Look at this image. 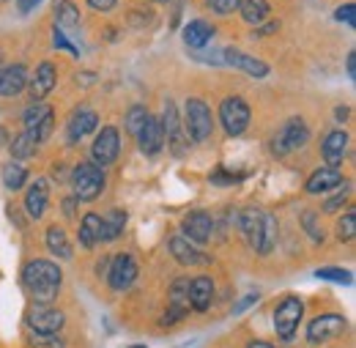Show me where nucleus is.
Listing matches in <instances>:
<instances>
[{"mask_svg":"<svg viewBox=\"0 0 356 348\" xmlns=\"http://www.w3.org/2000/svg\"><path fill=\"white\" fill-rule=\"evenodd\" d=\"M60 280H63L60 266L52 261H44V258H36V261H31L22 269V283H25V288L31 291V296H33L36 302H44V305H49V302L58 296Z\"/></svg>","mask_w":356,"mask_h":348,"instance_id":"nucleus-1","label":"nucleus"},{"mask_svg":"<svg viewBox=\"0 0 356 348\" xmlns=\"http://www.w3.org/2000/svg\"><path fill=\"white\" fill-rule=\"evenodd\" d=\"M238 228L244 233V239L250 242V247L261 255H266L274 250L277 244V219L271 217L268 212L261 209H244L241 219H238Z\"/></svg>","mask_w":356,"mask_h":348,"instance_id":"nucleus-2","label":"nucleus"},{"mask_svg":"<svg viewBox=\"0 0 356 348\" xmlns=\"http://www.w3.org/2000/svg\"><path fill=\"white\" fill-rule=\"evenodd\" d=\"M72 187H74V200H96L104 189V171L93 162H83L74 168V175H72Z\"/></svg>","mask_w":356,"mask_h":348,"instance_id":"nucleus-3","label":"nucleus"},{"mask_svg":"<svg viewBox=\"0 0 356 348\" xmlns=\"http://www.w3.org/2000/svg\"><path fill=\"white\" fill-rule=\"evenodd\" d=\"M184 110H186L184 113L186 116V140H192V143L209 140L214 132V118H211L209 104L203 99H189Z\"/></svg>","mask_w":356,"mask_h":348,"instance_id":"nucleus-4","label":"nucleus"},{"mask_svg":"<svg viewBox=\"0 0 356 348\" xmlns=\"http://www.w3.org/2000/svg\"><path fill=\"white\" fill-rule=\"evenodd\" d=\"M307 140H310V127L302 118H291L282 129L277 132L271 148H274L277 157H288V154L299 151L302 145H307Z\"/></svg>","mask_w":356,"mask_h":348,"instance_id":"nucleus-5","label":"nucleus"},{"mask_svg":"<svg viewBox=\"0 0 356 348\" xmlns=\"http://www.w3.org/2000/svg\"><path fill=\"white\" fill-rule=\"evenodd\" d=\"M63 324H66V315L58 307L39 302L28 310V329L33 335H58L63 329Z\"/></svg>","mask_w":356,"mask_h":348,"instance_id":"nucleus-6","label":"nucleus"},{"mask_svg":"<svg viewBox=\"0 0 356 348\" xmlns=\"http://www.w3.org/2000/svg\"><path fill=\"white\" fill-rule=\"evenodd\" d=\"M302 315H305L302 299L299 296H285L280 302V307H277V313H274V329H277V335L282 340H291L296 335V329H299Z\"/></svg>","mask_w":356,"mask_h":348,"instance_id":"nucleus-7","label":"nucleus"},{"mask_svg":"<svg viewBox=\"0 0 356 348\" xmlns=\"http://www.w3.org/2000/svg\"><path fill=\"white\" fill-rule=\"evenodd\" d=\"M220 118H222V127L230 137H238L244 134L250 127V104L238 96H230L220 104Z\"/></svg>","mask_w":356,"mask_h":348,"instance_id":"nucleus-8","label":"nucleus"},{"mask_svg":"<svg viewBox=\"0 0 356 348\" xmlns=\"http://www.w3.org/2000/svg\"><path fill=\"white\" fill-rule=\"evenodd\" d=\"M121 154V134L115 127H104V129L96 134L93 145H90V157H93V165L99 168H107L118 159Z\"/></svg>","mask_w":356,"mask_h":348,"instance_id":"nucleus-9","label":"nucleus"},{"mask_svg":"<svg viewBox=\"0 0 356 348\" xmlns=\"http://www.w3.org/2000/svg\"><path fill=\"white\" fill-rule=\"evenodd\" d=\"M346 332V318L343 315H318L307 326V340L312 346H321V343H329L334 338H340Z\"/></svg>","mask_w":356,"mask_h":348,"instance_id":"nucleus-10","label":"nucleus"},{"mask_svg":"<svg viewBox=\"0 0 356 348\" xmlns=\"http://www.w3.org/2000/svg\"><path fill=\"white\" fill-rule=\"evenodd\" d=\"M181 230H184V239L192 242V244H206L211 239V230H214V219L206 212H192L186 214L181 222Z\"/></svg>","mask_w":356,"mask_h":348,"instance_id":"nucleus-11","label":"nucleus"},{"mask_svg":"<svg viewBox=\"0 0 356 348\" xmlns=\"http://www.w3.org/2000/svg\"><path fill=\"white\" fill-rule=\"evenodd\" d=\"M134 280H137V261H134L129 253L115 255L113 263H110V285L115 291H124V288L132 285Z\"/></svg>","mask_w":356,"mask_h":348,"instance_id":"nucleus-12","label":"nucleus"},{"mask_svg":"<svg viewBox=\"0 0 356 348\" xmlns=\"http://www.w3.org/2000/svg\"><path fill=\"white\" fill-rule=\"evenodd\" d=\"M162 132H165V140L170 143V148H173V154L181 157L184 154V148H186V134L181 132V124H178V110L173 102H168L165 104V116H162Z\"/></svg>","mask_w":356,"mask_h":348,"instance_id":"nucleus-13","label":"nucleus"},{"mask_svg":"<svg viewBox=\"0 0 356 348\" xmlns=\"http://www.w3.org/2000/svg\"><path fill=\"white\" fill-rule=\"evenodd\" d=\"M222 58L227 66H236V69H241V72L250 74V77H266L268 74V66L264 61H258V58H252V55H247V52H241V49L227 47L222 52Z\"/></svg>","mask_w":356,"mask_h":348,"instance_id":"nucleus-14","label":"nucleus"},{"mask_svg":"<svg viewBox=\"0 0 356 348\" xmlns=\"http://www.w3.org/2000/svg\"><path fill=\"white\" fill-rule=\"evenodd\" d=\"M170 253H173V258L178 263H184V266H206V263H211V258L203 253V250H197L192 242H186L184 236H170Z\"/></svg>","mask_w":356,"mask_h":348,"instance_id":"nucleus-15","label":"nucleus"},{"mask_svg":"<svg viewBox=\"0 0 356 348\" xmlns=\"http://www.w3.org/2000/svg\"><path fill=\"white\" fill-rule=\"evenodd\" d=\"M96 124H99V116L90 110V107H80V110H74L72 113V118H69V124H66V132H69V143H80L86 134L96 129Z\"/></svg>","mask_w":356,"mask_h":348,"instance_id":"nucleus-16","label":"nucleus"},{"mask_svg":"<svg viewBox=\"0 0 356 348\" xmlns=\"http://www.w3.org/2000/svg\"><path fill=\"white\" fill-rule=\"evenodd\" d=\"M137 143H140V151H143L145 157L159 154V151H162V145H165V132H162V124H159L156 118H151V116H148L145 127L137 132Z\"/></svg>","mask_w":356,"mask_h":348,"instance_id":"nucleus-17","label":"nucleus"},{"mask_svg":"<svg viewBox=\"0 0 356 348\" xmlns=\"http://www.w3.org/2000/svg\"><path fill=\"white\" fill-rule=\"evenodd\" d=\"M346 148H348V132L334 129L326 134L323 140V159L329 168H337L346 159Z\"/></svg>","mask_w":356,"mask_h":348,"instance_id":"nucleus-18","label":"nucleus"},{"mask_svg":"<svg viewBox=\"0 0 356 348\" xmlns=\"http://www.w3.org/2000/svg\"><path fill=\"white\" fill-rule=\"evenodd\" d=\"M55 28L60 33H77L80 31V11L72 0H55Z\"/></svg>","mask_w":356,"mask_h":348,"instance_id":"nucleus-19","label":"nucleus"},{"mask_svg":"<svg viewBox=\"0 0 356 348\" xmlns=\"http://www.w3.org/2000/svg\"><path fill=\"white\" fill-rule=\"evenodd\" d=\"M25 83H28V74H25V66L22 63L3 66L0 69V96H17V93H22Z\"/></svg>","mask_w":356,"mask_h":348,"instance_id":"nucleus-20","label":"nucleus"},{"mask_svg":"<svg viewBox=\"0 0 356 348\" xmlns=\"http://www.w3.org/2000/svg\"><path fill=\"white\" fill-rule=\"evenodd\" d=\"M47 203H49V187H47L44 178H36L25 195V209L33 219H39L47 212Z\"/></svg>","mask_w":356,"mask_h":348,"instance_id":"nucleus-21","label":"nucleus"},{"mask_svg":"<svg viewBox=\"0 0 356 348\" xmlns=\"http://www.w3.org/2000/svg\"><path fill=\"white\" fill-rule=\"evenodd\" d=\"M340 184H343V173L337 168H321V171H315L307 178V192L321 195V192H329V189H334Z\"/></svg>","mask_w":356,"mask_h":348,"instance_id":"nucleus-22","label":"nucleus"},{"mask_svg":"<svg viewBox=\"0 0 356 348\" xmlns=\"http://www.w3.org/2000/svg\"><path fill=\"white\" fill-rule=\"evenodd\" d=\"M211 296H214V283H211V277H197V280L189 283V294H186V299L192 302L195 310H200V313L209 310Z\"/></svg>","mask_w":356,"mask_h":348,"instance_id":"nucleus-23","label":"nucleus"},{"mask_svg":"<svg viewBox=\"0 0 356 348\" xmlns=\"http://www.w3.org/2000/svg\"><path fill=\"white\" fill-rule=\"evenodd\" d=\"M211 36H214V25L206 22V19H192L184 28V42H186V47H195V49L206 47V44L211 42Z\"/></svg>","mask_w":356,"mask_h":348,"instance_id":"nucleus-24","label":"nucleus"},{"mask_svg":"<svg viewBox=\"0 0 356 348\" xmlns=\"http://www.w3.org/2000/svg\"><path fill=\"white\" fill-rule=\"evenodd\" d=\"M55 80H58V74H55V66L44 61V63L36 69V74H33V83H31V93H33V99L39 102V99L49 96V93H52V88H55Z\"/></svg>","mask_w":356,"mask_h":348,"instance_id":"nucleus-25","label":"nucleus"},{"mask_svg":"<svg viewBox=\"0 0 356 348\" xmlns=\"http://www.w3.org/2000/svg\"><path fill=\"white\" fill-rule=\"evenodd\" d=\"M47 247H49V253L58 255V258H72L69 236H66V230L58 228V225H49V228H47Z\"/></svg>","mask_w":356,"mask_h":348,"instance_id":"nucleus-26","label":"nucleus"},{"mask_svg":"<svg viewBox=\"0 0 356 348\" xmlns=\"http://www.w3.org/2000/svg\"><path fill=\"white\" fill-rule=\"evenodd\" d=\"M102 239V217L99 214H86L80 222V244L90 250L96 247V242Z\"/></svg>","mask_w":356,"mask_h":348,"instance_id":"nucleus-27","label":"nucleus"},{"mask_svg":"<svg viewBox=\"0 0 356 348\" xmlns=\"http://www.w3.org/2000/svg\"><path fill=\"white\" fill-rule=\"evenodd\" d=\"M124 225H127V212L121 209H113L107 217L102 219V239L99 242H113L124 233Z\"/></svg>","mask_w":356,"mask_h":348,"instance_id":"nucleus-28","label":"nucleus"},{"mask_svg":"<svg viewBox=\"0 0 356 348\" xmlns=\"http://www.w3.org/2000/svg\"><path fill=\"white\" fill-rule=\"evenodd\" d=\"M238 8H241L244 22H247V25H255V28H258V25L268 17L266 0H241V3H238Z\"/></svg>","mask_w":356,"mask_h":348,"instance_id":"nucleus-29","label":"nucleus"},{"mask_svg":"<svg viewBox=\"0 0 356 348\" xmlns=\"http://www.w3.org/2000/svg\"><path fill=\"white\" fill-rule=\"evenodd\" d=\"M49 116H52V107H49V104H44V102H36V104H31V107L25 110V116H22V121H25V129L33 134V132L39 129V127L44 124Z\"/></svg>","mask_w":356,"mask_h":348,"instance_id":"nucleus-30","label":"nucleus"},{"mask_svg":"<svg viewBox=\"0 0 356 348\" xmlns=\"http://www.w3.org/2000/svg\"><path fill=\"white\" fill-rule=\"evenodd\" d=\"M36 145H39L36 137L31 132H22L11 140V154H14V159H28V157L36 154Z\"/></svg>","mask_w":356,"mask_h":348,"instance_id":"nucleus-31","label":"nucleus"},{"mask_svg":"<svg viewBox=\"0 0 356 348\" xmlns=\"http://www.w3.org/2000/svg\"><path fill=\"white\" fill-rule=\"evenodd\" d=\"M25 168L19 165V162H6L3 165V184L11 189V192H17V189H22V184H25Z\"/></svg>","mask_w":356,"mask_h":348,"instance_id":"nucleus-32","label":"nucleus"},{"mask_svg":"<svg viewBox=\"0 0 356 348\" xmlns=\"http://www.w3.org/2000/svg\"><path fill=\"white\" fill-rule=\"evenodd\" d=\"M318 280H332V283H343V285H351L354 283V274L348 269H318L315 271Z\"/></svg>","mask_w":356,"mask_h":348,"instance_id":"nucleus-33","label":"nucleus"},{"mask_svg":"<svg viewBox=\"0 0 356 348\" xmlns=\"http://www.w3.org/2000/svg\"><path fill=\"white\" fill-rule=\"evenodd\" d=\"M145 121H148V110L137 104V107H132V110H129V116H127V132L137 137V132L145 127Z\"/></svg>","mask_w":356,"mask_h":348,"instance_id":"nucleus-34","label":"nucleus"},{"mask_svg":"<svg viewBox=\"0 0 356 348\" xmlns=\"http://www.w3.org/2000/svg\"><path fill=\"white\" fill-rule=\"evenodd\" d=\"M337 236H340V242H354V236H356L354 214H346V217L337 222Z\"/></svg>","mask_w":356,"mask_h":348,"instance_id":"nucleus-35","label":"nucleus"},{"mask_svg":"<svg viewBox=\"0 0 356 348\" xmlns=\"http://www.w3.org/2000/svg\"><path fill=\"white\" fill-rule=\"evenodd\" d=\"M241 0H206V6L214 11V14H233L238 8Z\"/></svg>","mask_w":356,"mask_h":348,"instance_id":"nucleus-36","label":"nucleus"},{"mask_svg":"<svg viewBox=\"0 0 356 348\" xmlns=\"http://www.w3.org/2000/svg\"><path fill=\"white\" fill-rule=\"evenodd\" d=\"M302 225L307 228V233L312 236V242H323V228H318L315 225V212H305V217H302Z\"/></svg>","mask_w":356,"mask_h":348,"instance_id":"nucleus-37","label":"nucleus"},{"mask_svg":"<svg viewBox=\"0 0 356 348\" xmlns=\"http://www.w3.org/2000/svg\"><path fill=\"white\" fill-rule=\"evenodd\" d=\"M334 19H337V22H346V25H354V22H356V6H354V3L340 6V8L334 11Z\"/></svg>","mask_w":356,"mask_h":348,"instance_id":"nucleus-38","label":"nucleus"},{"mask_svg":"<svg viewBox=\"0 0 356 348\" xmlns=\"http://www.w3.org/2000/svg\"><path fill=\"white\" fill-rule=\"evenodd\" d=\"M348 192H351V187H343V192H337V195H332L326 203H323V212H337L346 200H348Z\"/></svg>","mask_w":356,"mask_h":348,"instance_id":"nucleus-39","label":"nucleus"},{"mask_svg":"<svg viewBox=\"0 0 356 348\" xmlns=\"http://www.w3.org/2000/svg\"><path fill=\"white\" fill-rule=\"evenodd\" d=\"M52 42H55V47H60V49H66V52H72V55H80V49L69 42L58 28H52Z\"/></svg>","mask_w":356,"mask_h":348,"instance_id":"nucleus-40","label":"nucleus"},{"mask_svg":"<svg viewBox=\"0 0 356 348\" xmlns=\"http://www.w3.org/2000/svg\"><path fill=\"white\" fill-rule=\"evenodd\" d=\"M115 3L118 0H88V6L96 11H110V8H115Z\"/></svg>","mask_w":356,"mask_h":348,"instance_id":"nucleus-41","label":"nucleus"},{"mask_svg":"<svg viewBox=\"0 0 356 348\" xmlns=\"http://www.w3.org/2000/svg\"><path fill=\"white\" fill-rule=\"evenodd\" d=\"M39 3H42V0H17V6H19V11H22V14L33 11V8L39 6Z\"/></svg>","mask_w":356,"mask_h":348,"instance_id":"nucleus-42","label":"nucleus"},{"mask_svg":"<svg viewBox=\"0 0 356 348\" xmlns=\"http://www.w3.org/2000/svg\"><path fill=\"white\" fill-rule=\"evenodd\" d=\"M346 69H348V77L354 80L356 77V52H348V66H346Z\"/></svg>","mask_w":356,"mask_h":348,"instance_id":"nucleus-43","label":"nucleus"},{"mask_svg":"<svg viewBox=\"0 0 356 348\" xmlns=\"http://www.w3.org/2000/svg\"><path fill=\"white\" fill-rule=\"evenodd\" d=\"M274 31H280V22H277V19H274V22H268L266 28H261L258 33H274Z\"/></svg>","mask_w":356,"mask_h":348,"instance_id":"nucleus-44","label":"nucleus"},{"mask_svg":"<svg viewBox=\"0 0 356 348\" xmlns=\"http://www.w3.org/2000/svg\"><path fill=\"white\" fill-rule=\"evenodd\" d=\"M247 348H274L271 343H266V340H255V343H250Z\"/></svg>","mask_w":356,"mask_h":348,"instance_id":"nucleus-45","label":"nucleus"},{"mask_svg":"<svg viewBox=\"0 0 356 348\" xmlns=\"http://www.w3.org/2000/svg\"><path fill=\"white\" fill-rule=\"evenodd\" d=\"M337 118L346 121V118H348V107H337Z\"/></svg>","mask_w":356,"mask_h":348,"instance_id":"nucleus-46","label":"nucleus"},{"mask_svg":"<svg viewBox=\"0 0 356 348\" xmlns=\"http://www.w3.org/2000/svg\"><path fill=\"white\" fill-rule=\"evenodd\" d=\"M132 348H148V346H132Z\"/></svg>","mask_w":356,"mask_h":348,"instance_id":"nucleus-47","label":"nucleus"},{"mask_svg":"<svg viewBox=\"0 0 356 348\" xmlns=\"http://www.w3.org/2000/svg\"><path fill=\"white\" fill-rule=\"evenodd\" d=\"M156 3H168V0H156Z\"/></svg>","mask_w":356,"mask_h":348,"instance_id":"nucleus-48","label":"nucleus"}]
</instances>
